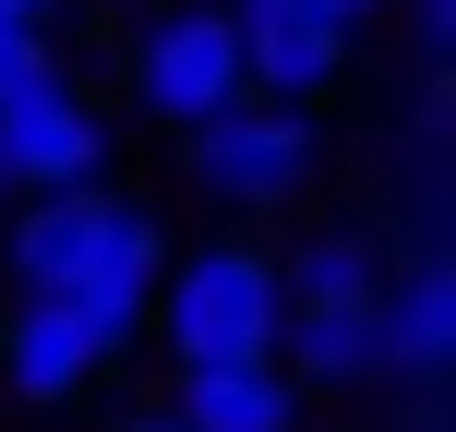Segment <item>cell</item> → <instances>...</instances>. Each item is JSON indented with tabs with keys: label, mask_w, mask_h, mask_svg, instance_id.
<instances>
[{
	"label": "cell",
	"mask_w": 456,
	"mask_h": 432,
	"mask_svg": "<svg viewBox=\"0 0 456 432\" xmlns=\"http://www.w3.org/2000/svg\"><path fill=\"white\" fill-rule=\"evenodd\" d=\"M168 265V228L157 205H133L120 181H72V192H24L0 216V276L12 300H72V313L144 337V289Z\"/></svg>",
	"instance_id": "6da1fadb"
},
{
	"label": "cell",
	"mask_w": 456,
	"mask_h": 432,
	"mask_svg": "<svg viewBox=\"0 0 456 432\" xmlns=\"http://www.w3.org/2000/svg\"><path fill=\"white\" fill-rule=\"evenodd\" d=\"M144 337L168 348V372H205V361H276L289 337V289H276V240L265 228H205L157 265L144 289Z\"/></svg>",
	"instance_id": "7a4b0ae2"
},
{
	"label": "cell",
	"mask_w": 456,
	"mask_h": 432,
	"mask_svg": "<svg viewBox=\"0 0 456 432\" xmlns=\"http://www.w3.org/2000/svg\"><path fill=\"white\" fill-rule=\"evenodd\" d=\"M324 168H337V144H324L313 109H265V96H240V109L192 120L181 133V181L205 192L228 228H265V216H300L324 192Z\"/></svg>",
	"instance_id": "3957f363"
},
{
	"label": "cell",
	"mask_w": 456,
	"mask_h": 432,
	"mask_svg": "<svg viewBox=\"0 0 456 432\" xmlns=\"http://www.w3.org/2000/svg\"><path fill=\"white\" fill-rule=\"evenodd\" d=\"M120 109L144 133H168V144L192 120L240 109V37H228L216 0H144V24L120 37Z\"/></svg>",
	"instance_id": "277c9868"
},
{
	"label": "cell",
	"mask_w": 456,
	"mask_h": 432,
	"mask_svg": "<svg viewBox=\"0 0 456 432\" xmlns=\"http://www.w3.org/2000/svg\"><path fill=\"white\" fill-rule=\"evenodd\" d=\"M109 157H120V109H109L72 61L24 72V85L0 96V181H12V205H24V192L109 181Z\"/></svg>",
	"instance_id": "5b68a950"
},
{
	"label": "cell",
	"mask_w": 456,
	"mask_h": 432,
	"mask_svg": "<svg viewBox=\"0 0 456 432\" xmlns=\"http://www.w3.org/2000/svg\"><path fill=\"white\" fill-rule=\"evenodd\" d=\"M133 348H144V337L72 313V300H0V385H12L24 409H48V420L96 409V396L120 385V361H133Z\"/></svg>",
	"instance_id": "8992f818"
},
{
	"label": "cell",
	"mask_w": 456,
	"mask_h": 432,
	"mask_svg": "<svg viewBox=\"0 0 456 432\" xmlns=\"http://www.w3.org/2000/svg\"><path fill=\"white\" fill-rule=\"evenodd\" d=\"M228 12V37H240V96H265V109H337V85H348V48L361 37H337V24L313 12V0H216Z\"/></svg>",
	"instance_id": "52a82bcc"
},
{
	"label": "cell",
	"mask_w": 456,
	"mask_h": 432,
	"mask_svg": "<svg viewBox=\"0 0 456 432\" xmlns=\"http://www.w3.org/2000/svg\"><path fill=\"white\" fill-rule=\"evenodd\" d=\"M444 372H456V265L444 252H396L385 300H372V385L433 396Z\"/></svg>",
	"instance_id": "ba28073f"
},
{
	"label": "cell",
	"mask_w": 456,
	"mask_h": 432,
	"mask_svg": "<svg viewBox=\"0 0 456 432\" xmlns=\"http://www.w3.org/2000/svg\"><path fill=\"white\" fill-rule=\"evenodd\" d=\"M385 216H396V252H444V216H456V109H444V85H420L409 120L385 133Z\"/></svg>",
	"instance_id": "9c48e42d"
},
{
	"label": "cell",
	"mask_w": 456,
	"mask_h": 432,
	"mask_svg": "<svg viewBox=\"0 0 456 432\" xmlns=\"http://www.w3.org/2000/svg\"><path fill=\"white\" fill-rule=\"evenodd\" d=\"M385 265H396V240L372 216H324V228H300L276 252V289H289V313H372L385 300Z\"/></svg>",
	"instance_id": "30bf717a"
},
{
	"label": "cell",
	"mask_w": 456,
	"mask_h": 432,
	"mask_svg": "<svg viewBox=\"0 0 456 432\" xmlns=\"http://www.w3.org/2000/svg\"><path fill=\"white\" fill-rule=\"evenodd\" d=\"M168 420L181 432H300L313 396L289 385V361H205V372H168Z\"/></svg>",
	"instance_id": "8fae6325"
},
{
	"label": "cell",
	"mask_w": 456,
	"mask_h": 432,
	"mask_svg": "<svg viewBox=\"0 0 456 432\" xmlns=\"http://www.w3.org/2000/svg\"><path fill=\"white\" fill-rule=\"evenodd\" d=\"M385 24H409V61H420V85H444V61H456V0H396Z\"/></svg>",
	"instance_id": "7c38bea8"
},
{
	"label": "cell",
	"mask_w": 456,
	"mask_h": 432,
	"mask_svg": "<svg viewBox=\"0 0 456 432\" xmlns=\"http://www.w3.org/2000/svg\"><path fill=\"white\" fill-rule=\"evenodd\" d=\"M61 61V37H48V24H24V12H0V96L24 85V72H48Z\"/></svg>",
	"instance_id": "4fadbf2b"
},
{
	"label": "cell",
	"mask_w": 456,
	"mask_h": 432,
	"mask_svg": "<svg viewBox=\"0 0 456 432\" xmlns=\"http://www.w3.org/2000/svg\"><path fill=\"white\" fill-rule=\"evenodd\" d=\"M313 12H324V24H337V37H361V24H385V12H396V0H313Z\"/></svg>",
	"instance_id": "5bb4252c"
},
{
	"label": "cell",
	"mask_w": 456,
	"mask_h": 432,
	"mask_svg": "<svg viewBox=\"0 0 456 432\" xmlns=\"http://www.w3.org/2000/svg\"><path fill=\"white\" fill-rule=\"evenodd\" d=\"M109 432H181V420H168V396H144V409H120Z\"/></svg>",
	"instance_id": "9a60e30c"
},
{
	"label": "cell",
	"mask_w": 456,
	"mask_h": 432,
	"mask_svg": "<svg viewBox=\"0 0 456 432\" xmlns=\"http://www.w3.org/2000/svg\"><path fill=\"white\" fill-rule=\"evenodd\" d=\"M0 12H24V24H61V0H0Z\"/></svg>",
	"instance_id": "2e32d148"
},
{
	"label": "cell",
	"mask_w": 456,
	"mask_h": 432,
	"mask_svg": "<svg viewBox=\"0 0 456 432\" xmlns=\"http://www.w3.org/2000/svg\"><path fill=\"white\" fill-rule=\"evenodd\" d=\"M0 216H12V181H0Z\"/></svg>",
	"instance_id": "e0dca14e"
},
{
	"label": "cell",
	"mask_w": 456,
	"mask_h": 432,
	"mask_svg": "<svg viewBox=\"0 0 456 432\" xmlns=\"http://www.w3.org/2000/svg\"><path fill=\"white\" fill-rule=\"evenodd\" d=\"M409 432H444V420H409Z\"/></svg>",
	"instance_id": "ac0fdd59"
}]
</instances>
